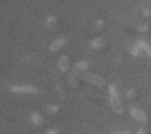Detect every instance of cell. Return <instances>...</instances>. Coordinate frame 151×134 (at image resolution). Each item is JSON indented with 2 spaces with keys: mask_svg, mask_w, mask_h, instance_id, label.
Returning <instances> with one entry per match:
<instances>
[{
  "mask_svg": "<svg viewBox=\"0 0 151 134\" xmlns=\"http://www.w3.org/2000/svg\"><path fill=\"white\" fill-rule=\"evenodd\" d=\"M109 95H110V104H111L112 109L117 114H121L123 110L122 103H121L119 96L117 94V90L114 86L109 87Z\"/></svg>",
  "mask_w": 151,
  "mask_h": 134,
  "instance_id": "6da1fadb",
  "label": "cell"
},
{
  "mask_svg": "<svg viewBox=\"0 0 151 134\" xmlns=\"http://www.w3.org/2000/svg\"><path fill=\"white\" fill-rule=\"evenodd\" d=\"M12 93H24V94H35L37 89L31 86H14L10 88Z\"/></svg>",
  "mask_w": 151,
  "mask_h": 134,
  "instance_id": "7a4b0ae2",
  "label": "cell"
},
{
  "mask_svg": "<svg viewBox=\"0 0 151 134\" xmlns=\"http://www.w3.org/2000/svg\"><path fill=\"white\" fill-rule=\"evenodd\" d=\"M83 78L86 80V82L91 83L93 85H96L98 87H102L104 84H105V80L102 78L101 76L96 75V74H91V73H86L83 75Z\"/></svg>",
  "mask_w": 151,
  "mask_h": 134,
  "instance_id": "3957f363",
  "label": "cell"
},
{
  "mask_svg": "<svg viewBox=\"0 0 151 134\" xmlns=\"http://www.w3.org/2000/svg\"><path fill=\"white\" fill-rule=\"evenodd\" d=\"M131 114L136 121H138V122H140V123H145L146 121H147V116H146V114L143 110H141L138 107H132Z\"/></svg>",
  "mask_w": 151,
  "mask_h": 134,
  "instance_id": "277c9868",
  "label": "cell"
},
{
  "mask_svg": "<svg viewBox=\"0 0 151 134\" xmlns=\"http://www.w3.org/2000/svg\"><path fill=\"white\" fill-rule=\"evenodd\" d=\"M64 44H65V39H64V38H59V39L55 40V41L50 46V51L56 52V51L60 50L61 48H63Z\"/></svg>",
  "mask_w": 151,
  "mask_h": 134,
  "instance_id": "5b68a950",
  "label": "cell"
},
{
  "mask_svg": "<svg viewBox=\"0 0 151 134\" xmlns=\"http://www.w3.org/2000/svg\"><path fill=\"white\" fill-rule=\"evenodd\" d=\"M58 66L60 68L61 71H67L68 67H69V61H68V58L66 56H62L60 59H59L58 62Z\"/></svg>",
  "mask_w": 151,
  "mask_h": 134,
  "instance_id": "8992f818",
  "label": "cell"
},
{
  "mask_svg": "<svg viewBox=\"0 0 151 134\" xmlns=\"http://www.w3.org/2000/svg\"><path fill=\"white\" fill-rule=\"evenodd\" d=\"M31 121L33 122L34 125H36V126H40V125L43 123L42 117L38 114H31Z\"/></svg>",
  "mask_w": 151,
  "mask_h": 134,
  "instance_id": "52a82bcc",
  "label": "cell"
},
{
  "mask_svg": "<svg viewBox=\"0 0 151 134\" xmlns=\"http://www.w3.org/2000/svg\"><path fill=\"white\" fill-rule=\"evenodd\" d=\"M139 48L145 51V52L151 57V46H149V44H147L146 42H144V41H140L139 42Z\"/></svg>",
  "mask_w": 151,
  "mask_h": 134,
  "instance_id": "ba28073f",
  "label": "cell"
},
{
  "mask_svg": "<svg viewBox=\"0 0 151 134\" xmlns=\"http://www.w3.org/2000/svg\"><path fill=\"white\" fill-rule=\"evenodd\" d=\"M88 67V63L86 62H79L75 65V71L76 72H80V71H83L86 68Z\"/></svg>",
  "mask_w": 151,
  "mask_h": 134,
  "instance_id": "9c48e42d",
  "label": "cell"
},
{
  "mask_svg": "<svg viewBox=\"0 0 151 134\" xmlns=\"http://www.w3.org/2000/svg\"><path fill=\"white\" fill-rule=\"evenodd\" d=\"M103 46V39H102V38H100V37L93 39V42H91V46H93V48H95V49L100 48V46Z\"/></svg>",
  "mask_w": 151,
  "mask_h": 134,
  "instance_id": "30bf717a",
  "label": "cell"
},
{
  "mask_svg": "<svg viewBox=\"0 0 151 134\" xmlns=\"http://www.w3.org/2000/svg\"><path fill=\"white\" fill-rule=\"evenodd\" d=\"M58 106L57 105H47L45 107V110L47 114H56L58 112Z\"/></svg>",
  "mask_w": 151,
  "mask_h": 134,
  "instance_id": "8fae6325",
  "label": "cell"
},
{
  "mask_svg": "<svg viewBox=\"0 0 151 134\" xmlns=\"http://www.w3.org/2000/svg\"><path fill=\"white\" fill-rule=\"evenodd\" d=\"M55 24H56V19H55L54 17H50V18H47V20H46V25H47V26L52 27Z\"/></svg>",
  "mask_w": 151,
  "mask_h": 134,
  "instance_id": "7c38bea8",
  "label": "cell"
},
{
  "mask_svg": "<svg viewBox=\"0 0 151 134\" xmlns=\"http://www.w3.org/2000/svg\"><path fill=\"white\" fill-rule=\"evenodd\" d=\"M58 133V131L56 130V129H52V130H50L46 134H57Z\"/></svg>",
  "mask_w": 151,
  "mask_h": 134,
  "instance_id": "4fadbf2b",
  "label": "cell"
},
{
  "mask_svg": "<svg viewBox=\"0 0 151 134\" xmlns=\"http://www.w3.org/2000/svg\"><path fill=\"white\" fill-rule=\"evenodd\" d=\"M144 133H145V132H144L143 129H139V131H138L137 134H144Z\"/></svg>",
  "mask_w": 151,
  "mask_h": 134,
  "instance_id": "5bb4252c",
  "label": "cell"
},
{
  "mask_svg": "<svg viewBox=\"0 0 151 134\" xmlns=\"http://www.w3.org/2000/svg\"><path fill=\"white\" fill-rule=\"evenodd\" d=\"M114 134H118V133H114Z\"/></svg>",
  "mask_w": 151,
  "mask_h": 134,
  "instance_id": "9a60e30c",
  "label": "cell"
}]
</instances>
